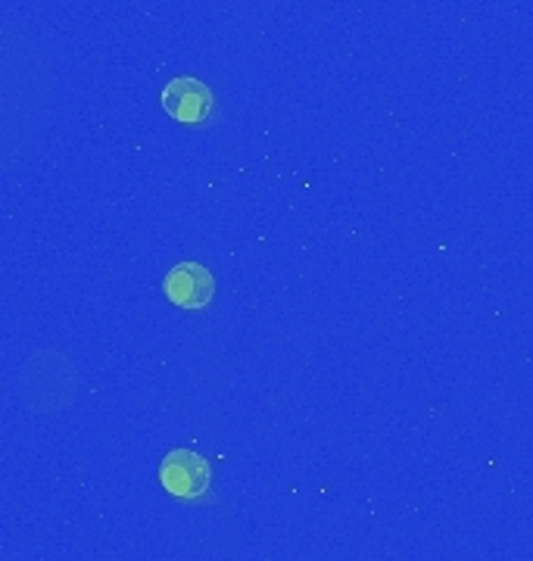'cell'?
I'll return each instance as SVG.
<instances>
[{"label": "cell", "instance_id": "obj_2", "mask_svg": "<svg viewBox=\"0 0 533 561\" xmlns=\"http://www.w3.org/2000/svg\"><path fill=\"white\" fill-rule=\"evenodd\" d=\"M162 290H166L169 302H175L181 309H191V312H200L213 300L216 280L209 275V268L200 265V262H178L162 280Z\"/></svg>", "mask_w": 533, "mask_h": 561}, {"label": "cell", "instance_id": "obj_1", "mask_svg": "<svg viewBox=\"0 0 533 561\" xmlns=\"http://www.w3.org/2000/svg\"><path fill=\"white\" fill-rule=\"evenodd\" d=\"M159 481L166 486V493H172L175 500H200L206 496L209 481H213V471H209V461L203 459L200 453L191 449H172L162 465H159Z\"/></svg>", "mask_w": 533, "mask_h": 561}, {"label": "cell", "instance_id": "obj_3", "mask_svg": "<svg viewBox=\"0 0 533 561\" xmlns=\"http://www.w3.org/2000/svg\"><path fill=\"white\" fill-rule=\"evenodd\" d=\"M162 110L175 122L197 125V122L209 119V113H213V91L200 79L181 76L162 88Z\"/></svg>", "mask_w": 533, "mask_h": 561}]
</instances>
